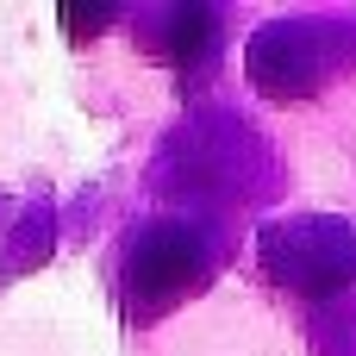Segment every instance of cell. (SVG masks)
Here are the masks:
<instances>
[{
	"label": "cell",
	"mask_w": 356,
	"mask_h": 356,
	"mask_svg": "<svg viewBox=\"0 0 356 356\" xmlns=\"http://www.w3.org/2000/svg\"><path fill=\"white\" fill-rule=\"evenodd\" d=\"M213 275V238L188 219H156L125 244V313L131 319H156L175 300H188L200 282Z\"/></svg>",
	"instance_id": "cell-1"
},
{
	"label": "cell",
	"mask_w": 356,
	"mask_h": 356,
	"mask_svg": "<svg viewBox=\"0 0 356 356\" xmlns=\"http://www.w3.org/2000/svg\"><path fill=\"white\" fill-rule=\"evenodd\" d=\"M263 269L288 294H344L356 282V225L344 219H275L263 232Z\"/></svg>",
	"instance_id": "cell-2"
},
{
	"label": "cell",
	"mask_w": 356,
	"mask_h": 356,
	"mask_svg": "<svg viewBox=\"0 0 356 356\" xmlns=\"http://www.w3.org/2000/svg\"><path fill=\"white\" fill-rule=\"evenodd\" d=\"M338 63V31L325 19H275L250 38V81L275 100L313 94Z\"/></svg>",
	"instance_id": "cell-3"
},
{
	"label": "cell",
	"mask_w": 356,
	"mask_h": 356,
	"mask_svg": "<svg viewBox=\"0 0 356 356\" xmlns=\"http://www.w3.org/2000/svg\"><path fill=\"white\" fill-rule=\"evenodd\" d=\"M156 25H163V31L150 38V50H156L169 69H181V75H194V69L213 56V44H219V19H213L207 6H169Z\"/></svg>",
	"instance_id": "cell-4"
},
{
	"label": "cell",
	"mask_w": 356,
	"mask_h": 356,
	"mask_svg": "<svg viewBox=\"0 0 356 356\" xmlns=\"http://www.w3.org/2000/svg\"><path fill=\"white\" fill-rule=\"evenodd\" d=\"M113 19V6H63V25H75V38H94Z\"/></svg>",
	"instance_id": "cell-5"
}]
</instances>
